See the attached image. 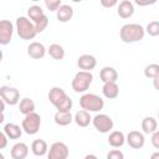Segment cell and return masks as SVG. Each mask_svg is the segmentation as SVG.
<instances>
[{"label": "cell", "mask_w": 159, "mask_h": 159, "mask_svg": "<svg viewBox=\"0 0 159 159\" xmlns=\"http://www.w3.org/2000/svg\"><path fill=\"white\" fill-rule=\"evenodd\" d=\"M4 109H5V102L0 98V113H4Z\"/></svg>", "instance_id": "8d00e7d4"}, {"label": "cell", "mask_w": 159, "mask_h": 159, "mask_svg": "<svg viewBox=\"0 0 159 159\" xmlns=\"http://www.w3.org/2000/svg\"><path fill=\"white\" fill-rule=\"evenodd\" d=\"M118 2L116 0H111V1H108V0H101V5L104 6V7H112V6H116Z\"/></svg>", "instance_id": "d590c367"}, {"label": "cell", "mask_w": 159, "mask_h": 159, "mask_svg": "<svg viewBox=\"0 0 159 159\" xmlns=\"http://www.w3.org/2000/svg\"><path fill=\"white\" fill-rule=\"evenodd\" d=\"M14 25L10 20H0V45L10 43L12 39Z\"/></svg>", "instance_id": "9c48e42d"}, {"label": "cell", "mask_w": 159, "mask_h": 159, "mask_svg": "<svg viewBox=\"0 0 159 159\" xmlns=\"http://www.w3.org/2000/svg\"><path fill=\"white\" fill-rule=\"evenodd\" d=\"M53 119L57 125L65 127V125H68L73 120V117H72L71 112H56Z\"/></svg>", "instance_id": "cb8c5ba5"}, {"label": "cell", "mask_w": 159, "mask_h": 159, "mask_svg": "<svg viewBox=\"0 0 159 159\" xmlns=\"http://www.w3.org/2000/svg\"><path fill=\"white\" fill-rule=\"evenodd\" d=\"M144 76L147 78H157L159 77V66L157 63H150L144 68Z\"/></svg>", "instance_id": "83f0119b"}, {"label": "cell", "mask_w": 159, "mask_h": 159, "mask_svg": "<svg viewBox=\"0 0 159 159\" xmlns=\"http://www.w3.org/2000/svg\"><path fill=\"white\" fill-rule=\"evenodd\" d=\"M96 65H97V60L92 55H82L77 60V66L80 67L81 71L89 72L91 70H93L96 67Z\"/></svg>", "instance_id": "7c38bea8"}, {"label": "cell", "mask_w": 159, "mask_h": 159, "mask_svg": "<svg viewBox=\"0 0 159 159\" xmlns=\"http://www.w3.org/2000/svg\"><path fill=\"white\" fill-rule=\"evenodd\" d=\"M127 143L129 144V147H132L133 149H140L144 143H145V138L143 135V133L138 132V130H132L127 134V138H125Z\"/></svg>", "instance_id": "8fae6325"}, {"label": "cell", "mask_w": 159, "mask_h": 159, "mask_svg": "<svg viewBox=\"0 0 159 159\" xmlns=\"http://www.w3.org/2000/svg\"><path fill=\"white\" fill-rule=\"evenodd\" d=\"M107 159H124V154L118 149H113L107 154Z\"/></svg>", "instance_id": "d6a6232c"}, {"label": "cell", "mask_w": 159, "mask_h": 159, "mask_svg": "<svg viewBox=\"0 0 159 159\" xmlns=\"http://www.w3.org/2000/svg\"><path fill=\"white\" fill-rule=\"evenodd\" d=\"M144 35H145L144 27L139 24H125L122 26V29L119 31L120 40L127 43L138 42V41L143 40Z\"/></svg>", "instance_id": "6da1fadb"}, {"label": "cell", "mask_w": 159, "mask_h": 159, "mask_svg": "<svg viewBox=\"0 0 159 159\" xmlns=\"http://www.w3.org/2000/svg\"><path fill=\"white\" fill-rule=\"evenodd\" d=\"M80 106L86 112H99L104 107V101L94 93H84L80 98Z\"/></svg>", "instance_id": "7a4b0ae2"}, {"label": "cell", "mask_w": 159, "mask_h": 159, "mask_svg": "<svg viewBox=\"0 0 159 159\" xmlns=\"http://www.w3.org/2000/svg\"><path fill=\"white\" fill-rule=\"evenodd\" d=\"M48 55L53 58V60H62L65 57V50L61 45L58 43H52L50 45V47L47 48Z\"/></svg>", "instance_id": "484cf974"}, {"label": "cell", "mask_w": 159, "mask_h": 159, "mask_svg": "<svg viewBox=\"0 0 159 159\" xmlns=\"http://www.w3.org/2000/svg\"><path fill=\"white\" fill-rule=\"evenodd\" d=\"M19 109H20V112H21L24 116L30 114V113L35 112V102H34L32 99L25 97V98H22V99L20 101V103H19Z\"/></svg>", "instance_id": "d4e9b609"}, {"label": "cell", "mask_w": 159, "mask_h": 159, "mask_svg": "<svg viewBox=\"0 0 159 159\" xmlns=\"http://www.w3.org/2000/svg\"><path fill=\"white\" fill-rule=\"evenodd\" d=\"M93 127L99 132V133H108L113 128V119L103 113H99L92 118Z\"/></svg>", "instance_id": "52a82bcc"}, {"label": "cell", "mask_w": 159, "mask_h": 159, "mask_svg": "<svg viewBox=\"0 0 159 159\" xmlns=\"http://www.w3.org/2000/svg\"><path fill=\"white\" fill-rule=\"evenodd\" d=\"M73 120L76 122V124L78 127L84 128V127H87L92 122V117H91L89 112H86V111L81 109V111H77L76 112V114L73 117Z\"/></svg>", "instance_id": "ffe728a7"}, {"label": "cell", "mask_w": 159, "mask_h": 159, "mask_svg": "<svg viewBox=\"0 0 159 159\" xmlns=\"http://www.w3.org/2000/svg\"><path fill=\"white\" fill-rule=\"evenodd\" d=\"M68 154V147L63 142H55L47 150V159H67Z\"/></svg>", "instance_id": "8992f818"}, {"label": "cell", "mask_w": 159, "mask_h": 159, "mask_svg": "<svg viewBox=\"0 0 159 159\" xmlns=\"http://www.w3.org/2000/svg\"><path fill=\"white\" fill-rule=\"evenodd\" d=\"M150 159H159V152L153 153V154H152V157H150Z\"/></svg>", "instance_id": "f35d334b"}, {"label": "cell", "mask_w": 159, "mask_h": 159, "mask_svg": "<svg viewBox=\"0 0 159 159\" xmlns=\"http://www.w3.org/2000/svg\"><path fill=\"white\" fill-rule=\"evenodd\" d=\"M142 129L145 134H153L158 130V122L154 117H145L142 120Z\"/></svg>", "instance_id": "7402d4cb"}, {"label": "cell", "mask_w": 159, "mask_h": 159, "mask_svg": "<svg viewBox=\"0 0 159 159\" xmlns=\"http://www.w3.org/2000/svg\"><path fill=\"white\" fill-rule=\"evenodd\" d=\"M71 108H72V99L70 97H67V99L57 107V112H71Z\"/></svg>", "instance_id": "1f68e13d"}, {"label": "cell", "mask_w": 159, "mask_h": 159, "mask_svg": "<svg viewBox=\"0 0 159 159\" xmlns=\"http://www.w3.org/2000/svg\"><path fill=\"white\" fill-rule=\"evenodd\" d=\"M16 31L20 39L22 40H32L37 35L35 30V25L26 16H20L16 19Z\"/></svg>", "instance_id": "3957f363"}, {"label": "cell", "mask_w": 159, "mask_h": 159, "mask_svg": "<svg viewBox=\"0 0 159 159\" xmlns=\"http://www.w3.org/2000/svg\"><path fill=\"white\" fill-rule=\"evenodd\" d=\"M0 98L10 106H15L20 101V92L19 89L10 87V86H1L0 87Z\"/></svg>", "instance_id": "ba28073f"}, {"label": "cell", "mask_w": 159, "mask_h": 159, "mask_svg": "<svg viewBox=\"0 0 159 159\" xmlns=\"http://www.w3.org/2000/svg\"><path fill=\"white\" fill-rule=\"evenodd\" d=\"M56 16H57V20L60 22H67V21H70L72 19V16H73V9H72V6L66 5V4H62L57 9V11H56Z\"/></svg>", "instance_id": "2e32d148"}, {"label": "cell", "mask_w": 159, "mask_h": 159, "mask_svg": "<svg viewBox=\"0 0 159 159\" xmlns=\"http://www.w3.org/2000/svg\"><path fill=\"white\" fill-rule=\"evenodd\" d=\"M125 142V137L123 134V132H119V130H114L109 134L108 137V143L109 145H112L113 148H119L124 144Z\"/></svg>", "instance_id": "603a6c76"}, {"label": "cell", "mask_w": 159, "mask_h": 159, "mask_svg": "<svg viewBox=\"0 0 159 159\" xmlns=\"http://www.w3.org/2000/svg\"><path fill=\"white\" fill-rule=\"evenodd\" d=\"M62 5L61 0H45V6L50 11H57V9Z\"/></svg>", "instance_id": "4dcf8cb0"}, {"label": "cell", "mask_w": 159, "mask_h": 159, "mask_svg": "<svg viewBox=\"0 0 159 159\" xmlns=\"http://www.w3.org/2000/svg\"><path fill=\"white\" fill-rule=\"evenodd\" d=\"M45 53H46V48H45V46H43L41 42L35 41V42H31V43L27 46V55H29L31 58H34V60H40V58H42V57L45 56Z\"/></svg>", "instance_id": "4fadbf2b"}, {"label": "cell", "mask_w": 159, "mask_h": 159, "mask_svg": "<svg viewBox=\"0 0 159 159\" xmlns=\"http://www.w3.org/2000/svg\"><path fill=\"white\" fill-rule=\"evenodd\" d=\"M144 31H147L150 36H158L159 35V22L158 21H150L147 27L144 29Z\"/></svg>", "instance_id": "f1b7e54d"}, {"label": "cell", "mask_w": 159, "mask_h": 159, "mask_svg": "<svg viewBox=\"0 0 159 159\" xmlns=\"http://www.w3.org/2000/svg\"><path fill=\"white\" fill-rule=\"evenodd\" d=\"M10 154H11L12 159H25L29 154V147L25 143L19 142V143L12 145V148L10 150Z\"/></svg>", "instance_id": "5bb4252c"}, {"label": "cell", "mask_w": 159, "mask_h": 159, "mask_svg": "<svg viewBox=\"0 0 159 159\" xmlns=\"http://www.w3.org/2000/svg\"><path fill=\"white\" fill-rule=\"evenodd\" d=\"M102 92H103V94H104L106 98L114 99L119 94V87H118L117 82H107V83H103Z\"/></svg>", "instance_id": "ac0fdd59"}, {"label": "cell", "mask_w": 159, "mask_h": 159, "mask_svg": "<svg viewBox=\"0 0 159 159\" xmlns=\"http://www.w3.org/2000/svg\"><path fill=\"white\" fill-rule=\"evenodd\" d=\"M43 15H45L43 14V10L39 5H32V6H30L27 9V16L30 17V20H32V24L37 22Z\"/></svg>", "instance_id": "4316f807"}, {"label": "cell", "mask_w": 159, "mask_h": 159, "mask_svg": "<svg viewBox=\"0 0 159 159\" xmlns=\"http://www.w3.org/2000/svg\"><path fill=\"white\" fill-rule=\"evenodd\" d=\"M0 159H5V157H4V155H2L1 153H0Z\"/></svg>", "instance_id": "b9f144b4"}, {"label": "cell", "mask_w": 159, "mask_h": 159, "mask_svg": "<svg viewBox=\"0 0 159 159\" xmlns=\"http://www.w3.org/2000/svg\"><path fill=\"white\" fill-rule=\"evenodd\" d=\"M48 101L57 108L58 106H61L66 99H67V94H66V92L61 88V87H52L51 89H50V92H48Z\"/></svg>", "instance_id": "30bf717a"}, {"label": "cell", "mask_w": 159, "mask_h": 159, "mask_svg": "<svg viewBox=\"0 0 159 159\" xmlns=\"http://www.w3.org/2000/svg\"><path fill=\"white\" fill-rule=\"evenodd\" d=\"M4 119H5V117H4V113H0V124L4 122Z\"/></svg>", "instance_id": "ab89813d"}, {"label": "cell", "mask_w": 159, "mask_h": 159, "mask_svg": "<svg viewBox=\"0 0 159 159\" xmlns=\"http://www.w3.org/2000/svg\"><path fill=\"white\" fill-rule=\"evenodd\" d=\"M40 125H41V117H40V114H37L36 112H32V113L25 116V118L22 119L21 128H22V130L26 134L34 135V134H36L39 132Z\"/></svg>", "instance_id": "5b68a950"}, {"label": "cell", "mask_w": 159, "mask_h": 159, "mask_svg": "<svg viewBox=\"0 0 159 159\" xmlns=\"http://www.w3.org/2000/svg\"><path fill=\"white\" fill-rule=\"evenodd\" d=\"M1 61H2V51L0 50V62H1Z\"/></svg>", "instance_id": "60d3db41"}, {"label": "cell", "mask_w": 159, "mask_h": 159, "mask_svg": "<svg viewBox=\"0 0 159 159\" xmlns=\"http://www.w3.org/2000/svg\"><path fill=\"white\" fill-rule=\"evenodd\" d=\"M35 25V30H36V34H40V32H42L46 27H47V25H48V19H47V16L46 15H43L37 22H35L34 24Z\"/></svg>", "instance_id": "f546056e"}, {"label": "cell", "mask_w": 159, "mask_h": 159, "mask_svg": "<svg viewBox=\"0 0 159 159\" xmlns=\"http://www.w3.org/2000/svg\"><path fill=\"white\" fill-rule=\"evenodd\" d=\"M117 12L122 19H129L134 14V6L129 0H123L118 4Z\"/></svg>", "instance_id": "9a60e30c"}, {"label": "cell", "mask_w": 159, "mask_h": 159, "mask_svg": "<svg viewBox=\"0 0 159 159\" xmlns=\"http://www.w3.org/2000/svg\"><path fill=\"white\" fill-rule=\"evenodd\" d=\"M99 78L103 83L107 82H116L118 78V72L116 71V68L111 67V66H106L101 70L99 72Z\"/></svg>", "instance_id": "e0dca14e"}, {"label": "cell", "mask_w": 159, "mask_h": 159, "mask_svg": "<svg viewBox=\"0 0 159 159\" xmlns=\"http://www.w3.org/2000/svg\"><path fill=\"white\" fill-rule=\"evenodd\" d=\"M4 133L10 139H19L22 134V128L15 123H7L4 127Z\"/></svg>", "instance_id": "d6986e66"}, {"label": "cell", "mask_w": 159, "mask_h": 159, "mask_svg": "<svg viewBox=\"0 0 159 159\" xmlns=\"http://www.w3.org/2000/svg\"><path fill=\"white\" fill-rule=\"evenodd\" d=\"M92 81H93V76L91 72L78 71L72 80V89L76 93H83L89 88Z\"/></svg>", "instance_id": "277c9868"}, {"label": "cell", "mask_w": 159, "mask_h": 159, "mask_svg": "<svg viewBox=\"0 0 159 159\" xmlns=\"http://www.w3.org/2000/svg\"><path fill=\"white\" fill-rule=\"evenodd\" d=\"M7 145V137L5 135L4 132H0V149L6 148Z\"/></svg>", "instance_id": "e575fe53"}, {"label": "cell", "mask_w": 159, "mask_h": 159, "mask_svg": "<svg viewBox=\"0 0 159 159\" xmlns=\"http://www.w3.org/2000/svg\"><path fill=\"white\" fill-rule=\"evenodd\" d=\"M152 144L155 149H159V132L158 130H155L152 134Z\"/></svg>", "instance_id": "836d02e7"}, {"label": "cell", "mask_w": 159, "mask_h": 159, "mask_svg": "<svg viewBox=\"0 0 159 159\" xmlns=\"http://www.w3.org/2000/svg\"><path fill=\"white\" fill-rule=\"evenodd\" d=\"M83 159H98V158H97L94 154H87V155H86Z\"/></svg>", "instance_id": "74e56055"}, {"label": "cell", "mask_w": 159, "mask_h": 159, "mask_svg": "<svg viewBox=\"0 0 159 159\" xmlns=\"http://www.w3.org/2000/svg\"><path fill=\"white\" fill-rule=\"evenodd\" d=\"M31 150L36 157H43L45 154H47L48 147L43 139H35L31 144Z\"/></svg>", "instance_id": "44dd1931"}]
</instances>
